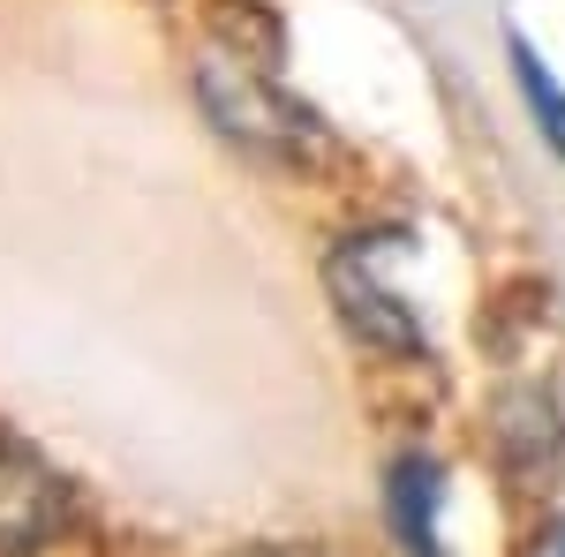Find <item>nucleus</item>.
Instances as JSON below:
<instances>
[{
    "instance_id": "nucleus-1",
    "label": "nucleus",
    "mask_w": 565,
    "mask_h": 557,
    "mask_svg": "<svg viewBox=\"0 0 565 557\" xmlns=\"http://www.w3.org/2000/svg\"><path fill=\"white\" fill-rule=\"evenodd\" d=\"M68 519H76L68 482L45 468L31 444L0 437V557H31L45 543H61Z\"/></svg>"
},
{
    "instance_id": "nucleus-2",
    "label": "nucleus",
    "mask_w": 565,
    "mask_h": 557,
    "mask_svg": "<svg viewBox=\"0 0 565 557\" xmlns=\"http://www.w3.org/2000/svg\"><path fill=\"white\" fill-rule=\"evenodd\" d=\"M204 106H212V121L234 143H249V151H271V143H287V136H317L302 106H287L279 90L264 84V76H234L226 61H204Z\"/></svg>"
},
{
    "instance_id": "nucleus-3",
    "label": "nucleus",
    "mask_w": 565,
    "mask_h": 557,
    "mask_svg": "<svg viewBox=\"0 0 565 557\" xmlns=\"http://www.w3.org/2000/svg\"><path fill=\"white\" fill-rule=\"evenodd\" d=\"M324 279H332V301L348 309V324L362 332V340L392 346V354H423V332H415V309H407L399 294H385V287L370 279V264H362V242H354V249H340Z\"/></svg>"
},
{
    "instance_id": "nucleus-4",
    "label": "nucleus",
    "mask_w": 565,
    "mask_h": 557,
    "mask_svg": "<svg viewBox=\"0 0 565 557\" xmlns=\"http://www.w3.org/2000/svg\"><path fill=\"white\" fill-rule=\"evenodd\" d=\"M437 497H445V474H437V460L407 452V460L392 468V482H385V519H392V535L407 543V557H445V550H437V535H430Z\"/></svg>"
},
{
    "instance_id": "nucleus-5",
    "label": "nucleus",
    "mask_w": 565,
    "mask_h": 557,
    "mask_svg": "<svg viewBox=\"0 0 565 557\" xmlns=\"http://www.w3.org/2000/svg\"><path fill=\"white\" fill-rule=\"evenodd\" d=\"M513 76H521V90H527V114H535V129L551 136V151L565 159V90H558V76L535 61V45H521L513 39Z\"/></svg>"
},
{
    "instance_id": "nucleus-6",
    "label": "nucleus",
    "mask_w": 565,
    "mask_h": 557,
    "mask_svg": "<svg viewBox=\"0 0 565 557\" xmlns=\"http://www.w3.org/2000/svg\"><path fill=\"white\" fill-rule=\"evenodd\" d=\"M521 557H565V513L558 519H543L535 535H527V550Z\"/></svg>"
}]
</instances>
